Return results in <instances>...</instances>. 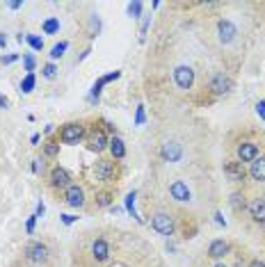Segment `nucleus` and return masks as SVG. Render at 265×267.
Segmentation results:
<instances>
[{
	"label": "nucleus",
	"mask_w": 265,
	"mask_h": 267,
	"mask_svg": "<svg viewBox=\"0 0 265 267\" xmlns=\"http://www.w3.org/2000/svg\"><path fill=\"white\" fill-rule=\"evenodd\" d=\"M83 137H85V128H83V124H76V121L64 124V126H62V131H59V142L69 144V146H76V144H80V139H83Z\"/></svg>",
	"instance_id": "f257e3e1"
},
{
	"label": "nucleus",
	"mask_w": 265,
	"mask_h": 267,
	"mask_svg": "<svg viewBox=\"0 0 265 267\" xmlns=\"http://www.w3.org/2000/svg\"><path fill=\"white\" fill-rule=\"evenodd\" d=\"M151 228H154L156 233H160V235H174V231H176V224H174V217L167 213H156L154 217H151Z\"/></svg>",
	"instance_id": "f03ea898"
},
{
	"label": "nucleus",
	"mask_w": 265,
	"mask_h": 267,
	"mask_svg": "<svg viewBox=\"0 0 265 267\" xmlns=\"http://www.w3.org/2000/svg\"><path fill=\"white\" fill-rule=\"evenodd\" d=\"M174 83H176L178 89H190L195 85V71H192V66L188 64H181L174 69Z\"/></svg>",
	"instance_id": "7ed1b4c3"
},
{
	"label": "nucleus",
	"mask_w": 265,
	"mask_h": 267,
	"mask_svg": "<svg viewBox=\"0 0 265 267\" xmlns=\"http://www.w3.org/2000/svg\"><path fill=\"white\" fill-rule=\"evenodd\" d=\"M222 169H224V176L229 180H233V183H240V180L247 178V169H245V165L240 160H226L222 165Z\"/></svg>",
	"instance_id": "20e7f679"
},
{
	"label": "nucleus",
	"mask_w": 265,
	"mask_h": 267,
	"mask_svg": "<svg viewBox=\"0 0 265 267\" xmlns=\"http://www.w3.org/2000/svg\"><path fill=\"white\" fill-rule=\"evenodd\" d=\"M107 144H110V139H107V135L101 128H94V131H89L87 135V148L89 151H94V153H101V151H106Z\"/></svg>",
	"instance_id": "39448f33"
},
{
	"label": "nucleus",
	"mask_w": 265,
	"mask_h": 267,
	"mask_svg": "<svg viewBox=\"0 0 265 267\" xmlns=\"http://www.w3.org/2000/svg\"><path fill=\"white\" fill-rule=\"evenodd\" d=\"M238 153V160L245 165V162H254L256 158H259V144L252 142V139H247V142H240L236 148Z\"/></svg>",
	"instance_id": "423d86ee"
},
{
	"label": "nucleus",
	"mask_w": 265,
	"mask_h": 267,
	"mask_svg": "<svg viewBox=\"0 0 265 267\" xmlns=\"http://www.w3.org/2000/svg\"><path fill=\"white\" fill-rule=\"evenodd\" d=\"M25 256H28L30 263H35V265H42V263L48 261V247H46L44 242H32V244H28Z\"/></svg>",
	"instance_id": "0eeeda50"
},
{
	"label": "nucleus",
	"mask_w": 265,
	"mask_h": 267,
	"mask_svg": "<svg viewBox=\"0 0 265 267\" xmlns=\"http://www.w3.org/2000/svg\"><path fill=\"white\" fill-rule=\"evenodd\" d=\"M211 89H212V94H229L231 89H233V80H231L226 73H215V76L211 78Z\"/></svg>",
	"instance_id": "6e6552de"
},
{
	"label": "nucleus",
	"mask_w": 265,
	"mask_h": 267,
	"mask_svg": "<svg viewBox=\"0 0 265 267\" xmlns=\"http://www.w3.org/2000/svg\"><path fill=\"white\" fill-rule=\"evenodd\" d=\"M217 37H219V42H222V44L236 42L238 28L233 25V21H229V18H222V21L217 23Z\"/></svg>",
	"instance_id": "1a4fd4ad"
},
{
	"label": "nucleus",
	"mask_w": 265,
	"mask_h": 267,
	"mask_svg": "<svg viewBox=\"0 0 265 267\" xmlns=\"http://www.w3.org/2000/svg\"><path fill=\"white\" fill-rule=\"evenodd\" d=\"M94 176L99 178L101 183H110V180H114V162L112 160H99L94 167Z\"/></svg>",
	"instance_id": "9d476101"
},
{
	"label": "nucleus",
	"mask_w": 265,
	"mask_h": 267,
	"mask_svg": "<svg viewBox=\"0 0 265 267\" xmlns=\"http://www.w3.org/2000/svg\"><path fill=\"white\" fill-rule=\"evenodd\" d=\"M51 185H53L55 190H66L71 185V176L64 167H53L51 169Z\"/></svg>",
	"instance_id": "9b49d317"
},
{
	"label": "nucleus",
	"mask_w": 265,
	"mask_h": 267,
	"mask_svg": "<svg viewBox=\"0 0 265 267\" xmlns=\"http://www.w3.org/2000/svg\"><path fill=\"white\" fill-rule=\"evenodd\" d=\"M169 196L178 203H185V201H190V196L192 194H190L188 183H183V180H174V183L169 185Z\"/></svg>",
	"instance_id": "f8f14e48"
},
{
	"label": "nucleus",
	"mask_w": 265,
	"mask_h": 267,
	"mask_svg": "<svg viewBox=\"0 0 265 267\" xmlns=\"http://www.w3.org/2000/svg\"><path fill=\"white\" fill-rule=\"evenodd\" d=\"M64 196H66V203H69L71 208H83L85 206V190L80 187V185H69Z\"/></svg>",
	"instance_id": "ddd939ff"
},
{
	"label": "nucleus",
	"mask_w": 265,
	"mask_h": 267,
	"mask_svg": "<svg viewBox=\"0 0 265 267\" xmlns=\"http://www.w3.org/2000/svg\"><path fill=\"white\" fill-rule=\"evenodd\" d=\"M247 210H249V215H252L254 222L265 224V199H261V196L252 199V201L247 203Z\"/></svg>",
	"instance_id": "4468645a"
},
{
	"label": "nucleus",
	"mask_w": 265,
	"mask_h": 267,
	"mask_svg": "<svg viewBox=\"0 0 265 267\" xmlns=\"http://www.w3.org/2000/svg\"><path fill=\"white\" fill-rule=\"evenodd\" d=\"M160 155H162L167 162H178L183 158V148H181V144H176V142H167L160 148Z\"/></svg>",
	"instance_id": "2eb2a0df"
},
{
	"label": "nucleus",
	"mask_w": 265,
	"mask_h": 267,
	"mask_svg": "<svg viewBox=\"0 0 265 267\" xmlns=\"http://www.w3.org/2000/svg\"><path fill=\"white\" fill-rule=\"evenodd\" d=\"M92 256H94L96 263H106L107 258H110V244H107L103 237L94 240V242H92Z\"/></svg>",
	"instance_id": "dca6fc26"
},
{
	"label": "nucleus",
	"mask_w": 265,
	"mask_h": 267,
	"mask_svg": "<svg viewBox=\"0 0 265 267\" xmlns=\"http://www.w3.org/2000/svg\"><path fill=\"white\" fill-rule=\"evenodd\" d=\"M119 76H121V71H112V73H107V76L99 78V80L94 83V87H92V101H99V96H101V91H103V87H106L107 83H112V80H117Z\"/></svg>",
	"instance_id": "f3484780"
},
{
	"label": "nucleus",
	"mask_w": 265,
	"mask_h": 267,
	"mask_svg": "<svg viewBox=\"0 0 265 267\" xmlns=\"http://www.w3.org/2000/svg\"><path fill=\"white\" fill-rule=\"evenodd\" d=\"M249 176L254 178V180H259V183H265V158L261 155V158H256L254 162H249Z\"/></svg>",
	"instance_id": "a211bd4d"
},
{
	"label": "nucleus",
	"mask_w": 265,
	"mask_h": 267,
	"mask_svg": "<svg viewBox=\"0 0 265 267\" xmlns=\"http://www.w3.org/2000/svg\"><path fill=\"white\" fill-rule=\"evenodd\" d=\"M231 251L229 242H224V240H212L211 247H208V256L211 258H224V256Z\"/></svg>",
	"instance_id": "6ab92c4d"
},
{
	"label": "nucleus",
	"mask_w": 265,
	"mask_h": 267,
	"mask_svg": "<svg viewBox=\"0 0 265 267\" xmlns=\"http://www.w3.org/2000/svg\"><path fill=\"white\" fill-rule=\"evenodd\" d=\"M107 148H110V153L114 160H121V158H126V144L119 139V137H112L110 144H107Z\"/></svg>",
	"instance_id": "aec40b11"
},
{
	"label": "nucleus",
	"mask_w": 265,
	"mask_h": 267,
	"mask_svg": "<svg viewBox=\"0 0 265 267\" xmlns=\"http://www.w3.org/2000/svg\"><path fill=\"white\" fill-rule=\"evenodd\" d=\"M42 30L46 32V35H57L59 32V18H55V16L46 18V21L42 23Z\"/></svg>",
	"instance_id": "412c9836"
},
{
	"label": "nucleus",
	"mask_w": 265,
	"mask_h": 267,
	"mask_svg": "<svg viewBox=\"0 0 265 267\" xmlns=\"http://www.w3.org/2000/svg\"><path fill=\"white\" fill-rule=\"evenodd\" d=\"M44 155H46V158H57L59 155V142L48 139V142L44 144Z\"/></svg>",
	"instance_id": "4be33fe9"
},
{
	"label": "nucleus",
	"mask_w": 265,
	"mask_h": 267,
	"mask_svg": "<svg viewBox=\"0 0 265 267\" xmlns=\"http://www.w3.org/2000/svg\"><path fill=\"white\" fill-rule=\"evenodd\" d=\"M35 83H37L35 73H28V76L21 80V94H30V91L35 89Z\"/></svg>",
	"instance_id": "5701e85b"
},
{
	"label": "nucleus",
	"mask_w": 265,
	"mask_h": 267,
	"mask_svg": "<svg viewBox=\"0 0 265 267\" xmlns=\"http://www.w3.org/2000/svg\"><path fill=\"white\" fill-rule=\"evenodd\" d=\"M229 203H231V208H233V210H242V208H245V194H242V192H233V194H231V199H229Z\"/></svg>",
	"instance_id": "b1692460"
},
{
	"label": "nucleus",
	"mask_w": 265,
	"mask_h": 267,
	"mask_svg": "<svg viewBox=\"0 0 265 267\" xmlns=\"http://www.w3.org/2000/svg\"><path fill=\"white\" fill-rule=\"evenodd\" d=\"M69 48V44L66 42H59V44H55L53 48H51V59H59L62 55H64V50Z\"/></svg>",
	"instance_id": "393cba45"
},
{
	"label": "nucleus",
	"mask_w": 265,
	"mask_h": 267,
	"mask_svg": "<svg viewBox=\"0 0 265 267\" xmlns=\"http://www.w3.org/2000/svg\"><path fill=\"white\" fill-rule=\"evenodd\" d=\"M96 206H99V208L112 206V194H110V192H99V194H96Z\"/></svg>",
	"instance_id": "a878e982"
},
{
	"label": "nucleus",
	"mask_w": 265,
	"mask_h": 267,
	"mask_svg": "<svg viewBox=\"0 0 265 267\" xmlns=\"http://www.w3.org/2000/svg\"><path fill=\"white\" fill-rule=\"evenodd\" d=\"M142 2H128V7H126V9H128V16L130 18H140L142 16Z\"/></svg>",
	"instance_id": "bb28decb"
},
{
	"label": "nucleus",
	"mask_w": 265,
	"mask_h": 267,
	"mask_svg": "<svg viewBox=\"0 0 265 267\" xmlns=\"http://www.w3.org/2000/svg\"><path fill=\"white\" fill-rule=\"evenodd\" d=\"M25 42L35 48V50H42V48H44V39H42V37H37V35H28V37H25Z\"/></svg>",
	"instance_id": "cd10ccee"
},
{
	"label": "nucleus",
	"mask_w": 265,
	"mask_h": 267,
	"mask_svg": "<svg viewBox=\"0 0 265 267\" xmlns=\"http://www.w3.org/2000/svg\"><path fill=\"white\" fill-rule=\"evenodd\" d=\"M42 73H44V78H48V80H53V78L57 76V66H55L53 62H48V64L42 69Z\"/></svg>",
	"instance_id": "c85d7f7f"
},
{
	"label": "nucleus",
	"mask_w": 265,
	"mask_h": 267,
	"mask_svg": "<svg viewBox=\"0 0 265 267\" xmlns=\"http://www.w3.org/2000/svg\"><path fill=\"white\" fill-rule=\"evenodd\" d=\"M126 208H128V213L135 217V220H140L137 217V213H135V192H130L128 196H126Z\"/></svg>",
	"instance_id": "c756f323"
},
{
	"label": "nucleus",
	"mask_w": 265,
	"mask_h": 267,
	"mask_svg": "<svg viewBox=\"0 0 265 267\" xmlns=\"http://www.w3.org/2000/svg\"><path fill=\"white\" fill-rule=\"evenodd\" d=\"M23 62H25V71H28V73H32V71H35V55H25V57H23Z\"/></svg>",
	"instance_id": "7c9ffc66"
},
{
	"label": "nucleus",
	"mask_w": 265,
	"mask_h": 267,
	"mask_svg": "<svg viewBox=\"0 0 265 267\" xmlns=\"http://www.w3.org/2000/svg\"><path fill=\"white\" fill-rule=\"evenodd\" d=\"M144 124V105H137V114H135V126Z\"/></svg>",
	"instance_id": "2f4dec72"
},
{
	"label": "nucleus",
	"mask_w": 265,
	"mask_h": 267,
	"mask_svg": "<svg viewBox=\"0 0 265 267\" xmlns=\"http://www.w3.org/2000/svg\"><path fill=\"white\" fill-rule=\"evenodd\" d=\"M256 112H259L261 119H265V101H259V103H256Z\"/></svg>",
	"instance_id": "473e14b6"
},
{
	"label": "nucleus",
	"mask_w": 265,
	"mask_h": 267,
	"mask_svg": "<svg viewBox=\"0 0 265 267\" xmlns=\"http://www.w3.org/2000/svg\"><path fill=\"white\" fill-rule=\"evenodd\" d=\"M35 220H37V215H32V217L28 220V224H25V231H28V233L35 231Z\"/></svg>",
	"instance_id": "72a5a7b5"
},
{
	"label": "nucleus",
	"mask_w": 265,
	"mask_h": 267,
	"mask_svg": "<svg viewBox=\"0 0 265 267\" xmlns=\"http://www.w3.org/2000/svg\"><path fill=\"white\" fill-rule=\"evenodd\" d=\"M42 169H44V162H42V160H32V172L39 174Z\"/></svg>",
	"instance_id": "f704fd0d"
},
{
	"label": "nucleus",
	"mask_w": 265,
	"mask_h": 267,
	"mask_svg": "<svg viewBox=\"0 0 265 267\" xmlns=\"http://www.w3.org/2000/svg\"><path fill=\"white\" fill-rule=\"evenodd\" d=\"M16 59H18V55H2V64H12Z\"/></svg>",
	"instance_id": "c9c22d12"
},
{
	"label": "nucleus",
	"mask_w": 265,
	"mask_h": 267,
	"mask_svg": "<svg viewBox=\"0 0 265 267\" xmlns=\"http://www.w3.org/2000/svg\"><path fill=\"white\" fill-rule=\"evenodd\" d=\"M76 220H78V217H73V215H62V222H64L66 226H69V224H73V222H76Z\"/></svg>",
	"instance_id": "e433bc0d"
},
{
	"label": "nucleus",
	"mask_w": 265,
	"mask_h": 267,
	"mask_svg": "<svg viewBox=\"0 0 265 267\" xmlns=\"http://www.w3.org/2000/svg\"><path fill=\"white\" fill-rule=\"evenodd\" d=\"M149 23H151V18H144V23H142V39H144V32H147V30H149Z\"/></svg>",
	"instance_id": "4c0bfd02"
},
{
	"label": "nucleus",
	"mask_w": 265,
	"mask_h": 267,
	"mask_svg": "<svg viewBox=\"0 0 265 267\" xmlns=\"http://www.w3.org/2000/svg\"><path fill=\"white\" fill-rule=\"evenodd\" d=\"M44 213H46V208H44V203H39V206H37V213H35V215H37V217H42Z\"/></svg>",
	"instance_id": "58836bf2"
},
{
	"label": "nucleus",
	"mask_w": 265,
	"mask_h": 267,
	"mask_svg": "<svg viewBox=\"0 0 265 267\" xmlns=\"http://www.w3.org/2000/svg\"><path fill=\"white\" fill-rule=\"evenodd\" d=\"M7 105H9V101H7V96H2V94H0V107H2V110H5Z\"/></svg>",
	"instance_id": "ea45409f"
},
{
	"label": "nucleus",
	"mask_w": 265,
	"mask_h": 267,
	"mask_svg": "<svg viewBox=\"0 0 265 267\" xmlns=\"http://www.w3.org/2000/svg\"><path fill=\"white\" fill-rule=\"evenodd\" d=\"M23 7V2H9V9H21Z\"/></svg>",
	"instance_id": "a19ab883"
},
{
	"label": "nucleus",
	"mask_w": 265,
	"mask_h": 267,
	"mask_svg": "<svg viewBox=\"0 0 265 267\" xmlns=\"http://www.w3.org/2000/svg\"><path fill=\"white\" fill-rule=\"evenodd\" d=\"M249 267H265V263H261V261H252V263H249Z\"/></svg>",
	"instance_id": "79ce46f5"
},
{
	"label": "nucleus",
	"mask_w": 265,
	"mask_h": 267,
	"mask_svg": "<svg viewBox=\"0 0 265 267\" xmlns=\"http://www.w3.org/2000/svg\"><path fill=\"white\" fill-rule=\"evenodd\" d=\"M5 44H7V37H5V35H0V48L5 46Z\"/></svg>",
	"instance_id": "37998d69"
},
{
	"label": "nucleus",
	"mask_w": 265,
	"mask_h": 267,
	"mask_svg": "<svg viewBox=\"0 0 265 267\" xmlns=\"http://www.w3.org/2000/svg\"><path fill=\"white\" fill-rule=\"evenodd\" d=\"M215 267H226V265H224V263H217V265H215Z\"/></svg>",
	"instance_id": "c03bdc74"
}]
</instances>
